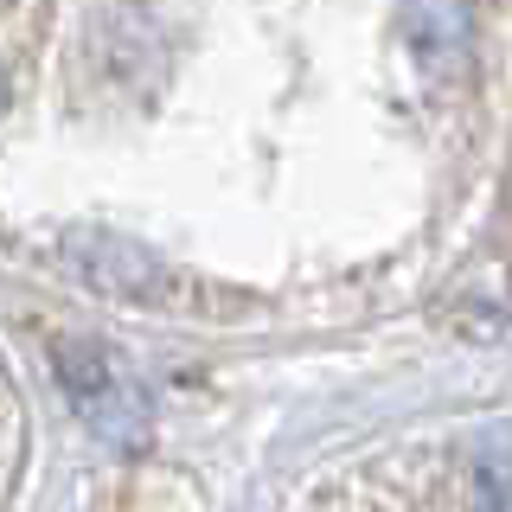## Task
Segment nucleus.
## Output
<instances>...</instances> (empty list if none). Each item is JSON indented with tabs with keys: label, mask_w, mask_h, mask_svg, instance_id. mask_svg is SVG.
Returning <instances> with one entry per match:
<instances>
[{
	"label": "nucleus",
	"mask_w": 512,
	"mask_h": 512,
	"mask_svg": "<svg viewBox=\"0 0 512 512\" xmlns=\"http://www.w3.org/2000/svg\"><path fill=\"white\" fill-rule=\"evenodd\" d=\"M410 39L423 58H455L461 39H468V13H461V0H410Z\"/></svg>",
	"instance_id": "2"
},
{
	"label": "nucleus",
	"mask_w": 512,
	"mask_h": 512,
	"mask_svg": "<svg viewBox=\"0 0 512 512\" xmlns=\"http://www.w3.org/2000/svg\"><path fill=\"white\" fill-rule=\"evenodd\" d=\"M58 384H64V397L77 404V416H84L90 436H103V442H116V448L148 442L154 397H148L141 372L122 359L116 346H103V340L58 346Z\"/></svg>",
	"instance_id": "1"
},
{
	"label": "nucleus",
	"mask_w": 512,
	"mask_h": 512,
	"mask_svg": "<svg viewBox=\"0 0 512 512\" xmlns=\"http://www.w3.org/2000/svg\"><path fill=\"white\" fill-rule=\"evenodd\" d=\"M0 103H7V84H0Z\"/></svg>",
	"instance_id": "3"
}]
</instances>
